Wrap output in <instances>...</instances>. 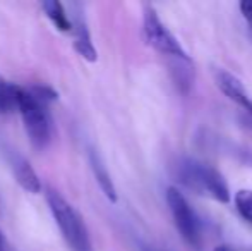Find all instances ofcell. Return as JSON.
Returning <instances> with one entry per match:
<instances>
[{
  "mask_svg": "<svg viewBox=\"0 0 252 251\" xmlns=\"http://www.w3.org/2000/svg\"><path fill=\"white\" fill-rule=\"evenodd\" d=\"M173 174L184 188L194 191L196 194H202L223 205L230 201V188L223 174L206 162L192 157H182L175 162Z\"/></svg>",
  "mask_w": 252,
  "mask_h": 251,
  "instance_id": "obj_1",
  "label": "cell"
},
{
  "mask_svg": "<svg viewBox=\"0 0 252 251\" xmlns=\"http://www.w3.org/2000/svg\"><path fill=\"white\" fill-rule=\"evenodd\" d=\"M45 196L60 232L74 251H91V239L81 214L53 188H45Z\"/></svg>",
  "mask_w": 252,
  "mask_h": 251,
  "instance_id": "obj_2",
  "label": "cell"
},
{
  "mask_svg": "<svg viewBox=\"0 0 252 251\" xmlns=\"http://www.w3.org/2000/svg\"><path fill=\"white\" fill-rule=\"evenodd\" d=\"M17 110L23 119L24 129L30 138L31 144L38 150H43L52 141V117L48 110V104L38 98L30 88H23L19 95Z\"/></svg>",
  "mask_w": 252,
  "mask_h": 251,
  "instance_id": "obj_3",
  "label": "cell"
},
{
  "mask_svg": "<svg viewBox=\"0 0 252 251\" xmlns=\"http://www.w3.org/2000/svg\"><path fill=\"white\" fill-rule=\"evenodd\" d=\"M143 33L146 43L151 48H155L158 54H161L165 59H168V66L179 62H192V59L186 52V48L180 45L177 36L166 28V24L158 16L156 9L151 5H144Z\"/></svg>",
  "mask_w": 252,
  "mask_h": 251,
  "instance_id": "obj_4",
  "label": "cell"
},
{
  "mask_svg": "<svg viewBox=\"0 0 252 251\" xmlns=\"http://www.w3.org/2000/svg\"><path fill=\"white\" fill-rule=\"evenodd\" d=\"M166 205H168L170 215H172L180 238L194 250H199V246L202 245V224L199 215L194 212L187 198L177 188H168L166 189Z\"/></svg>",
  "mask_w": 252,
  "mask_h": 251,
  "instance_id": "obj_5",
  "label": "cell"
},
{
  "mask_svg": "<svg viewBox=\"0 0 252 251\" xmlns=\"http://www.w3.org/2000/svg\"><path fill=\"white\" fill-rule=\"evenodd\" d=\"M213 76H215V83L218 86V90L230 102H233L240 110L246 112L247 117L252 121V98L242 81L235 74L228 72L225 69H215L213 71Z\"/></svg>",
  "mask_w": 252,
  "mask_h": 251,
  "instance_id": "obj_6",
  "label": "cell"
},
{
  "mask_svg": "<svg viewBox=\"0 0 252 251\" xmlns=\"http://www.w3.org/2000/svg\"><path fill=\"white\" fill-rule=\"evenodd\" d=\"M72 23V33H74V48L76 52L88 62H96L98 61V52L94 48V43L91 40V33L88 30V24L84 16L81 14V10L77 12V16H74V19H70Z\"/></svg>",
  "mask_w": 252,
  "mask_h": 251,
  "instance_id": "obj_7",
  "label": "cell"
},
{
  "mask_svg": "<svg viewBox=\"0 0 252 251\" xmlns=\"http://www.w3.org/2000/svg\"><path fill=\"white\" fill-rule=\"evenodd\" d=\"M10 167H12L16 181L19 182V186L24 191H28L31 194H38L43 189L41 181L38 178L36 171L33 169V165L24 157H21L19 153H12V157H10Z\"/></svg>",
  "mask_w": 252,
  "mask_h": 251,
  "instance_id": "obj_8",
  "label": "cell"
},
{
  "mask_svg": "<svg viewBox=\"0 0 252 251\" xmlns=\"http://www.w3.org/2000/svg\"><path fill=\"white\" fill-rule=\"evenodd\" d=\"M88 158H90L91 171H93L94 179H96L98 186L101 188L103 194H105V196L108 198L112 203H117V200H119L117 188H115V184H113V179H112V176H110L108 169H106L105 162H103L101 155L98 153L96 150H93V148H91V150L88 151Z\"/></svg>",
  "mask_w": 252,
  "mask_h": 251,
  "instance_id": "obj_9",
  "label": "cell"
},
{
  "mask_svg": "<svg viewBox=\"0 0 252 251\" xmlns=\"http://www.w3.org/2000/svg\"><path fill=\"white\" fill-rule=\"evenodd\" d=\"M208 141L211 143L213 150H216L218 153H225L228 157L239 160L240 164L247 165V167L252 169V148L247 146V144H239L233 143L230 140H225V138H208Z\"/></svg>",
  "mask_w": 252,
  "mask_h": 251,
  "instance_id": "obj_10",
  "label": "cell"
},
{
  "mask_svg": "<svg viewBox=\"0 0 252 251\" xmlns=\"http://www.w3.org/2000/svg\"><path fill=\"white\" fill-rule=\"evenodd\" d=\"M41 9L59 31H62V33L72 31V23L69 19V14L65 12V9L59 0H45V2H41Z\"/></svg>",
  "mask_w": 252,
  "mask_h": 251,
  "instance_id": "obj_11",
  "label": "cell"
},
{
  "mask_svg": "<svg viewBox=\"0 0 252 251\" xmlns=\"http://www.w3.org/2000/svg\"><path fill=\"white\" fill-rule=\"evenodd\" d=\"M21 91H23L21 86L0 79V114H9V112L16 110Z\"/></svg>",
  "mask_w": 252,
  "mask_h": 251,
  "instance_id": "obj_12",
  "label": "cell"
},
{
  "mask_svg": "<svg viewBox=\"0 0 252 251\" xmlns=\"http://www.w3.org/2000/svg\"><path fill=\"white\" fill-rule=\"evenodd\" d=\"M235 208L239 215L252 225V191L240 189L235 193Z\"/></svg>",
  "mask_w": 252,
  "mask_h": 251,
  "instance_id": "obj_13",
  "label": "cell"
},
{
  "mask_svg": "<svg viewBox=\"0 0 252 251\" xmlns=\"http://www.w3.org/2000/svg\"><path fill=\"white\" fill-rule=\"evenodd\" d=\"M239 9H240V14L244 16V19H246L249 31H252V0H244V2H240Z\"/></svg>",
  "mask_w": 252,
  "mask_h": 251,
  "instance_id": "obj_14",
  "label": "cell"
},
{
  "mask_svg": "<svg viewBox=\"0 0 252 251\" xmlns=\"http://www.w3.org/2000/svg\"><path fill=\"white\" fill-rule=\"evenodd\" d=\"M0 251H7V245H5V238H3L2 231H0Z\"/></svg>",
  "mask_w": 252,
  "mask_h": 251,
  "instance_id": "obj_15",
  "label": "cell"
},
{
  "mask_svg": "<svg viewBox=\"0 0 252 251\" xmlns=\"http://www.w3.org/2000/svg\"><path fill=\"white\" fill-rule=\"evenodd\" d=\"M215 251H232V250L226 248V246H218V248H216Z\"/></svg>",
  "mask_w": 252,
  "mask_h": 251,
  "instance_id": "obj_16",
  "label": "cell"
},
{
  "mask_svg": "<svg viewBox=\"0 0 252 251\" xmlns=\"http://www.w3.org/2000/svg\"><path fill=\"white\" fill-rule=\"evenodd\" d=\"M249 33H251V36H252V31H249Z\"/></svg>",
  "mask_w": 252,
  "mask_h": 251,
  "instance_id": "obj_17",
  "label": "cell"
}]
</instances>
